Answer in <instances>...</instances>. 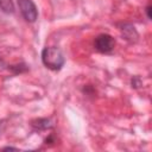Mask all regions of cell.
<instances>
[{"mask_svg":"<svg viewBox=\"0 0 152 152\" xmlns=\"http://www.w3.org/2000/svg\"><path fill=\"white\" fill-rule=\"evenodd\" d=\"M42 62L48 69L58 71L64 65L65 59L59 49L55 46H46L42 51Z\"/></svg>","mask_w":152,"mask_h":152,"instance_id":"1","label":"cell"},{"mask_svg":"<svg viewBox=\"0 0 152 152\" xmlns=\"http://www.w3.org/2000/svg\"><path fill=\"white\" fill-rule=\"evenodd\" d=\"M94 46L95 49L101 52V53H110L114 50L115 46V40L110 34L107 33H101L99 34L95 40H94Z\"/></svg>","mask_w":152,"mask_h":152,"instance_id":"2","label":"cell"},{"mask_svg":"<svg viewBox=\"0 0 152 152\" xmlns=\"http://www.w3.org/2000/svg\"><path fill=\"white\" fill-rule=\"evenodd\" d=\"M18 5L24 19L28 23H34L38 17V10L32 0H18Z\"/></svg>","mask_w":152,"mask_h":152,"instance_id":"3","label":"cell"},{"mask_svg":"<svg viewBox=\"0 0 152 152\" xmlns=\"http://www.w3.org/2000/svg\"><path fill=\"white\" fill-rule=\"evenodd\" d=\"M31 126L33 129L36 131H45V129H49L51 128L53 125H52V121L50 119H46V118H39V119H34L31 121Z\"/></svg>","mask_w":152,"mask_h":152,"instance_id":"4","label":"cell"},{"mask_svg":"<svg viewBox=\"0 0 152 152\" xmlns=\"http://www.w3.org/2000/svg\"><path fill=\"white\" fill-rule=\"evenodd\" d=\"M120 30H121L124 37L127 40H129V42H137V39H138L139 36H138V32L135 31L134 26H132L131 24H122V27Z\"/></svg>","mask_w":152,"mask_h":152,"instance_id":"5","label":"cell"},{"mask_svg":"<svg viewBox=\"0 0 152 152\" xmlns=\"http://www.w3.org/2000/svg\"><path fill=\"white\" fill-rule=\"evenodd\" d=\"M0 8L4 13L7 14L14 13V4L12 0H0Z\"/></svg>","mask_w":152,"mask_h":152,"instance_id":"6","label":"cell"},{"mask_svg":"<svg viewBox=\"0 0 152 152\" xmlns=\"http://www.w3.org/2000/svg\"><path fill=\"white\" fill-rule=\"evenodd\" d=\"M10 69L14 72V74H20V72H25L27 70V66L25 64H18V65H11Z\"/></svg>","mask_w":152,"mask_h":152,"instance_id":"7","label":"cell"},{"mask_svg":"<svg viewBox=\"0 0 152 152\" xmlns=\"http://www.w3.org/2000/svg\"><path fill=\"white\" fill-rule=\"evenodd\" d=\"M140 84H141V83H140V81H139V78H138V77H134V78L132 80V87L138 88Z\"/></svg>","mask_w":152,"mask_h":152,"instance_id":"8","label":"cell"},{"mask_svg":"<svg viewBox=\"0 0 152 152\" xmlns=\"http://www.w3.org/2000/svg\"><path fill=\"white\" fill-rule=\"evenodd\" d=\"M146 14H147V18L151 19V5H148L146 7Z\"/></svg>","mask_w":152,"mask_h":152,"instance_id":"9","label":"cell"}]
</instances>
